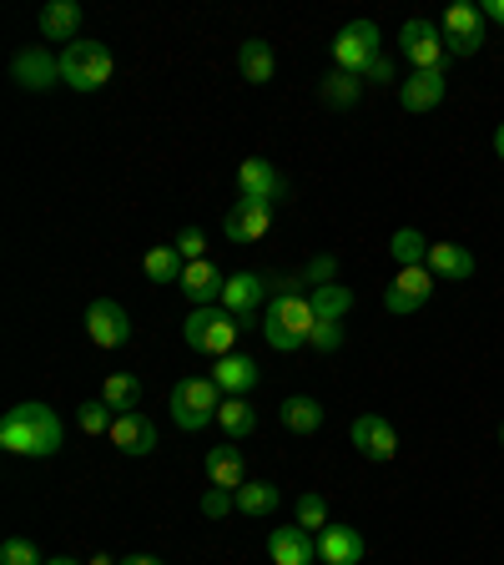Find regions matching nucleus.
I'll return each instance as SVG.
<instances>
[{
	"instance_id": "nucleus-1",
	"label": "nucleus",
	"mask_w": 504,
	"mask_h": 565,
	"mask_svg": "<svg viewBox=\"0 0 504 565\" xmlns=\"http://www.w3.org/2000/svg\"><path fill=\"white\" fill-rule=\"evenodd\" d=\"M66 439V424L51 404L31 399V404H11V409L0 414V449H11V455H31V459H51Z\"/></svg>"
},
{
	"instance_id": "nucleus-2",
	"label": "nucleus",
	"mask_w": 504,
	"mask_h": 565,
	"mask_svg": "<svg viewBox=\"0 0 504 565\" xmlns=\"http://www.w3.org/2000/svg\"><path fill=\"white\" fill-rule=\"evenodd\" d=\"M313 303L308 294H272L268 313H262V339L278 353H298L308 339H313Z\"/></svg>"
},
{
	"instance_id": "nucleus-3",
	"label": "nucleus",
	"mask_w": 504,
	"mask_h": 565,
	"mask_svg": "<svg viewBox=\"0 0 504 565\" xmlns=\"http://www.w3.org/2000/svg\"><path fill=\"white\" fill-rule=\"evenodd\" d=\"M223 399H227V394L212 384V379H182V384H172V399H167V409H172L176 429L197 435V429H207V424L217 419Z\"/></svg>"
},
{
	"instance_id": "nucleus-4",
	"label": "nucleus",
	"mask_w": 504,
	"mask_h": 565,
	"mask_svg": "<svg viewBox=\"0 0 504 565\" xmlns=\"http://www.w3.org/2000/svg\"><path fill=\"white\" fill-rule=\"evenodd\" d=\"M111 71H117V61H111V51L101 41H71L61 51V82L71 92H101L111 82Z\"/></svg>"
},
{
	"instance_id": "nucleus-5",
	"label": "nucleus",
	"mask_w": 504,
	"mask_h": 565,
	"mask_svg": "<svg viewBox=\"0 0 504 565\" xmlns=\"http://www.w3.org/2000/svg\"><path fill=\"white\" fill-rule=\"evenodd\" d=\"M237 333H243V323H237L227 308H192V318L182 323V339H187V349L197 353H212V359H227V353H237Z\"/></svg>"
},
{
	"instance_id": "nucleus-6",
	"label": "nucleus",
	"mask_w": 504,
	"mask_h": 565,
	"mask_svg": "<svg viewBox=\"0 0 504 565\" xmlns=\"http://www.w3.org/2000/svg\"><path fill=\"white\" fill-rule=\"evenodd\" d=\"M439 35H444L449 56H459V61L480 56V46H484V11H480V6H470V0H459V6H449V11H444Z\"/></svg>"
},
{
	"instance_id": "nucleus-7",
	"label": "nucleus",
	"mask_w": 504,
	"mask_h": 565,
	"mask_svg": "<svg viewBox=\"0 0 504 565\" xmlns=\"http://www.w3.org/2000/svg\"><path fill=\"white\" fill-rule=\"evenodd\" d=\"M378 56H384V51H378L374 21H348L339 31V41H333V61H339V71H348V76H364Z\"/></svg>"
},
{
	"instance_id": "nucleus-8",
	"label": "nucleus",
	"mask_w": 504,
	"mask_h": 565,
	"mask_svg": "<svg viewBox=\"0 0 504 565\" xmlns=\"http://www.w3.org/2000/svg\"><path fill=\"white\" fill-rule=\"evenodd\" d=\"M399 51L414 61V71H444V35L435 21H409L399 31Z\"/></svg>"
},
{
	"instance_id": "nucleus-9",
	"label": "nucleus",
	"mask_w": 504,
	"mask_h": 565,
	"mask_svg": "<svg viewBox=\"0 0 504 565\" xmlns=\"http://www.w3.org/2000/svg\"><path fill=\"white\" fill-rule=\"evenodd\" d=\"M435 298V273L429 268H399L394 282L384 288V308L388 313H419Z\"/></svg>"
},
{
	"instance_id": "nucleus-10",
	"label": "nucleus",
	"mask_w": 504,
	"mask_h": 565,
	"mask_svg": "<svg viewBox=\"0 0 504 565\" xmlns=\"http://www.w3.org/2000/svg\"><path fill=\"white\" fill-rule=\"evenodd\" d=\"M268 294H272V282L262 278V273H233L227 288H223V308L247 329V323L258 318V308L268 303Z\"/></svg>"
},
{
	"instance_id": "nucleus-11",
	"label": "nucleus",
	"mask_w": 504,
	"mask_h": 565,
	"mask_svg": "<svg viewBox=\"0 0 504 565\" xmlns=\"http://www.w3.org/2000/svg\"><path fill=\"white\" fill-rule=\"evenodd\" d=\"M353 449L374 465H388V459L399 455V429L384 419V414H358L353 419Z\"/></svg>"
},
{
	"instance_id": "nucleus-12",
	"label": "nucleus",
	"mask_w": 504,
	"mask_h": 565,
	"mask_svg": "<svg viewBox=\"0 0 504 565\" xmlns=\"http://www.w3.org/2000/svg\"><path fill=\"white\" fill-rule=\"evenodd\" d=\"M86 333H92L96 349H121V343L131 339L127 308H121L117 298H96V303L86 308Z\"/></svg>"
},
{
	"instance_id": "nucleus-13",
	"label": "nucleus",
	"mask_w": 504,
	"mask_h": 565,
	"mask_svg": "<svg viewBox=\"0 0 504 565\" xmlns=\"http://www.w3.org/2000/svg\"><path fill=\"white\" fill-rule=\"evenodd\" d=\"M11 76L25 92H51V86L61 82V56H51L46 46H25V51H15Z\"/></svg>"
},
{
	"instance_id": "nucleus-14",
	"label": "nucleus",
	"mask_w": 504,
	"mask_h": 565,
	"mask_svg": "<svg viewBox=\"0 0 504 565\" xmlns=\"http://www.w3.org/2000/svg\"><path fill=\"white\" fill-rule=\"evenodd\" d=\"M282 192H288V182H282V172L272 162H262V157H247L243 167H237V198L247 202H278Z\"/></svg>"
},
{
	"instance_id": "nucleus-15",
	"label": "nucleus",
	"mask_w": 504,
	"mask_h": 565,
	"mask_svg": "<svg viewBox=\"0 0 504 565\" xmlns=\"http://www.w3.org/2000/svg\"><path fill=\"white\" fill-rule=\"evenodd\" d=\"M268 227H272V207H268V202L237 198L233 207H227V217H223L227 243H258V237H268Z\"/></svg>"
},
{
	"instance_id": "nucleus-16",
	"label": "nucleus",
	"mask_w": 504,
	"mask_h": 565,
	"mask_svg": "<svg viewBox=\"0 0 504 565\" xmlns=\"http://www.w3.org/2000/svg\"><path fill=\"white\" fill-rule=\"evenodd\" d=\"M272 565H313L318 561V535L303 525H272L268 535Z\"/></svg>"
},
{
	"instance_id": "nucleus-17",
	"label": "nucleus",
	"mask_w": 504,
	"mask_h": 565,
	"mask_svg": "<svg viewBox=\"0 0 504 565\" xmlns=\"http://www.w3.org/2000/svg\"><path fill=\"white\" fill-rule=\"evenodd\" d=\"M111 445H117L121 455H131V459L152 455V449H157V424H152V414H141V409L117 414V424H111Z\"/></svg>"
},
{
	"instance_id": "nucleus-18",
	"label": "nucleus",
	"mask_w": 504,
	"mask_h": 565,
	"mask_svg": "<svg viewBox=\"0 0 504 565\" xmlns=\"http://www.w3.org/2000/svg\"><path fill=\"white\" fill-rule=\"evenodd\" d=\"M364 535L353 525H323L318 530V561L323 565H358L364 561Z\"/></svg>"
},
{
	"instance_id": "nucleus-19",
	"label": "nucleus",
	"mask_w": 504,
	"mask_h": 565,
	"mask_svg": "<svg viewBox=\"0 0 504 565\" xmlns=\"http://www.w3.org/2000/svg\"><path fill=\"white\" fill-rule=\"evenodd\" d=\"M207 379L223 388L227 399H247V394L258 388V364H253L247 353H227V359H217V364H212Z\"/></svg>"
},
{
	"instance_id": "nucleus-20",
	"label": "nucleus",
	"mask_w": 504,
	"mask_h": 565,
	"mask_svg": "<svg viewBox=\"0 0 504 565\" xmlns=\"http://www.w3.org/2000/svg\"><path fill=\"white\" fill-rule=\"evenodd\" d=\"M176 288H182V294H187L197 308H212V298H223V288H227V273L217 268V263L197 258V263H187V268H182V282H176Z\"/></svg>"
},
{
	"instance_id": "nucleus-21",
	"label": "nucleus",
	"mask_w": 504,
	"mask_h": 565,
	"mask_svg": "<svg viewBox=\"0 0 504 565\" xmlns=\"http://www.w3.org/2000/svg\"><path fill=\"white\" fill-rule=\"evenodd\" d=\"M444 92H449L444 71H414L409 82H399V106L404 111H435L444 102Z\"/></svg>"
},
{
	"instance_id": "nucleus-22",
	"label": "nucleus",
	"mask_w": 504,
	"mask_h": 565,
	"mask_svg": "<svg viewBox=\"0 0 504 565\" xmlns=\"http://www.w3.org/2000/svg\"><path fill=\"white\" fill-rule=\"evenodd\" d=\"M35 25H41V35L46 41H76V31H82V6L76 0H51V6H41V15H35Z\"/></svg>"
},
{
	"instance_id": "nucleus-23",
	"label": "nucleus",
	"mask_w": 504,
	"mask_h": 565,
	"mask_svg": "<svg viewBox=\"0 0 504 565\" xmlns=\"http://www.w3.org/2000/svg\"><path fill=\"white\" fill-rule=\"evenodd\" d=\"M423 268L435 273V278L464 282V278H474V253L459 243H429V263H423Z\"/></svg>"
},
{
	"instance_id": "nucleus-24",
	"label": "nucleus",
	"mask_w": 504,
	"mask_h": 565,
	"mask_svg": "<svg viewBox=\"0 0 504 565\" xmlns=\"http://www.w3.org/2000/svg\"><path fill=\"white\" fill-rule=\"evenodd\" d=\"M202 465H207V480L223 484V490H243L247 484V465H243V449L237 445H212Z\"/></svg>"
},
{
	"instance_id": "nucleus-25",
	"label": "nucleus",
	"mask_w": 504,
	"mask_h": 565,
	"mask_svg": "<svg viewBox=\"0 0 504 565\" xmlns=\"http://www.w3.org/2000/svg\"><path fill=\"white\" fill-rule=\"evenodd\" d=\"M308 303H313L318 323H343V318L353 313V288L348 282H323V288L308 294Z\"/></svg>"
},
{
	"instance_id": "nucleus-26",
	"label": "nucleus",
	"mask_w": 504,
	"mask_h": 565,
	"mask_svg": "<svg viewBox=\"0 0 504 565\" xmlns=\"http://www.w3.org/2000/svg\"><path fill=\"white\" fill-rule=\"evenodd\" d=\"M278 505H282V490L272 480H247L237 490V515H247V520H272Z\"/></svg>"
},
{
	"instance_id": "nucleus-27",
	"label": "nucleus",
	"mask_w": 504,
	"mask_h": 565,
	"mask_svg": "<svg viewBox=\"0 0 504 565\" xmlns=\"http://www.w3.org/2000/svg\"><path fill=\"white\" fill-rule=\"evenodd\" d=\"M237 66H243V82L268 86L272 71H278V61H272V46H268V41H243V46H237Z\"/></svg>"
},
{
	"instance_id": "nucleus-28",
	"label": "nucleus",
	"mask_w": 504,
	"mask_h": 565,
	"mask_svg": "<svg viewBox=\"0 0 504 565\" xmlns=\"http://www.w3.org/2000/svg\"><path fill=\"white\" fill-rule=\"evenodd\" d=\"M278 419L293 429V435H313V429H323V404L308 399V394H293V399L278 404Z\"/></svg>"
},
{
	"instance_id": "nucleus-29",
	"label": "nucleus",
	"mask_w": 504,
	"mask_h": 565,
	"mask_svg": "<svg viewBox=\"0 0 504 565\" xmlns=\"http://www.w3.org/2000/svg\"><path fill=\"white\" fill-rule=\"evenodd\" d=\"M388 253H394L399 268H423V263H429V237H423L419 227H399L394 243H388Z\"/></svg>"
},
{
	"instance_id": "nucleus-30",
	"label": "nucleus",
	"mask_w": 504,
	"mask_h": 565,
	"mask_svg": "<svg viewBox=\"0 0 504 565\" xmlns=\"http://www.w3.org/2000/svg\"><path fill=\"white\" fill-rule=\"evenodd\" d=\"M141 268H147V278H152V282H182L187 258L176 253V243H167V247H152V253L141 258Z\"/></svg>"
},
{
	"instance_id": "nucleus-31",
	"label": "nucleus",
	"mask_w": 504,
	"mask_h": 565,
	"mask_svg": "<svg viewBox=\"0 0 504 565\" xmlns=\"http://www.w3.org/2000/svg\"><path fill=\"white\" fill-rule=\"evenodd\" d=\"M101 399L111 404L117 414H131V409L141 404V379H137V374H111V379L101 384Z\"/></svg>"
},
{
	"instance_id": "nucleus-32",
	"label": "nucleus",
	"mask_w": 504,
	"mask_h": 565,
	"mask_svg": "<svg viewBox=\"0 0 504 565\" xmlns=\"http://www.w3.org/2000/svg\"><path fill=\"white\" fill-rule=\"evenodd\" d=\"M217 424L227 429V439H247L253 429H258V409L247 399H223V409H217Z\"/></svg>"
},
{
	"instance_id": "nucleus-33",
	"label": "nucleus",
	"mask_w": 504,
	"mask_h": 565,
	"mask_svg": "<svg viewBox=\"0 0 504 565\" xmlns=\"http://www.w3.org/2000/svg\"><path fill=\"white\" fill-rule=\"evenodd\" d=\"M358 96H364V76H348V71H329V76H323V102L329 106L348 111Z\"/></svg>"
},
{
	"instance_id": "nucleus-34",
	"label": "nucleus",
	"mask_w": 504,
	"mask_h": 565,
	"mask_svg": "<svg viewBox=\"0 0 504 565\" xmlns=\"http://www.w3.org/2000/svg\"><path fill=\"white\" fill-rule=\"evenodd\" d=\"M76 424H82V435H111L117 409L106 399H86V404H76Z\"/></svg>"
},
{
	"instance_id": "nucleus-35",
	"label": "nucleus",
	"mask_w": 504,
	"mask_h": 565,
	"mask_svg": "<svg viewBox=\"0 0 504 565\" xmlns=\"http://www.w3.org/2000/svg\"><path fill=\"white\" fill-rule=\"evenodd\" d=\"M298 525L303 530H323L329 525V500H323V494H298Z\"/></svg>"
},
{
	"instance_id": "nucleus-36",
	"label": "nucleus",
	"mask_w": 504,
	"mask_h": 565,
	"mask_svg": "<svg viewBox=\"0 0 504 565\" xmlns=\"http://www.w3.org/2000/svg\"><path fill=\"white\" fill-rule=\"evenodd\" d=\"M202 515H207V520H223V515H233V510H237V490H223V484H212V490L207 494H202Z\"/></svg>"
},
{
	"instance_id": "nucleus-37",
	"label": "nucleus",
	"mask_w": 504,
	"mask_h": 565,
	"mask_svg": "<svg viewBox=\"0 0 504 565\" xmlns=\"http://www.w3.org/2000/svg\"><path fill=\"white\" fill-rule=\"evenodd\" d=\"M0 565H46V561H41V551H35L31 541H21V535H11V541L0 545Z\"/></svg>"
},
{
	"instance_id": "nucleus-38",
	"label": "nucleus",
	"mask_w": 504,
	"mask_h": 565,
	"mask_svg": "<svg viewBox=\"0 0 504 565\" xmlns=\"http://www.w3.org/2000/svg\"><path fill=\"white\" fill-rule=\"evenodd\" d=\"M176 253H182L187 263L207 258V237H202V227H182V233H176Z\"/></svg>"
},
{
	"instance_id": "nucleus-39",
	"label": "nucleus",
	"mask_w": 504,
	"mask_h": 565,
	"mask_svg": "<svg viewBox=\"0 0 504 565\" xmlns=\"http://www.w3.org/2000/svg\"><path fill=\"white\" fill-rule=\"evenodd\" d=\"M313 343L318 353H339L343 349V323H313Z\"/></svg>"
},
{
	"instance_id": "nucleus-40",
	"label": "nucleus",
	"mask_w": 504,
	"mask_h": 565,
	"mask_svg": "<svg viewBox=\"0 0 504 565\" xmlns=\"http://www.w3.org/2000/svg\"><path fill=\"white\" fill-rule=\"evenodd\" d=\"M333 273H339V263L329 258V253H323V258H313L303 268V282H313V288H323V282H333Z\"/></svg>"
},
{
	"instance_id": "nucleus-41",
	"label": "nucleus",
	"mask_w": 504,
	"mask_h": 565,
	"mask_svg": "<svg viewBox=\"0 0 504 565\" xmlns=\"http://www.w3.org/2000/svg\"><path fill=\"white\" fill-rule=\"evenodd\" d=\"M364 82H374V86H394V82H399V76H394V61H388V56H378L374 66L364 71Z\"/></svg>"
},
{
	"instance_id": "nucleus-42",
	"label": "nucleus",
	"mask_w": 504,
	"mask_h": 565,
	"mask_svg": "<svg viewBox=\"0 0 504 565\" xmlns=\"http://www.w3.org/2000/svg\"><path fill=\"white\" fill-rule=\"evenodd\" d=\"M480 11H484V15H490V21H500V25H504V0H484Z\"/></svg>"
},
{
	"instance_id": "nucleus-43",
	"label": "nucleus",
	"mask_w": 504,
	"mask_h": 565,
	"mask_svg": "<svg viewBox=\"0 0 504 565\" xmlns=\"http://www.w3.org/2000/svg\"><path fill=\"white\" fill-rule=\"evenodd\" d=\"M117 565H162V561H157V555H121Z\"/></svg>"
},
{
	"instance_id": "nucleus-44",
	"label": "nucleus",
	"mask_w": 504,
	"mask_h": 565,
	"mask_svg": "<svg viewBox=\"0 0 504 565\" xmlns=\"http://www.w3.org/2000/svg\"><path fill=\"white\" fill-rule=\"evenodd\" d=\"M494 152H500V162H504V121H500V131H494Z\"/></svg>"
},
{
	"instance_id": "nucleus-45",
	"label": "nucleus",
	"mask_w": 504,
	"mask_h": 565,
	"mask_svg": "<svg viewBox=\"0 0 504 565\" xmlns=\"http://www.w3.org/2000/svg\"><path fill=\"white\" fill-rule=\"evenodd\" d=\"M46 565H82V561H71V555H56V561H46Z\"/></svg>"
},
{
	"instance_id": "nucleus-46",
	"label": "nucleus",
	"mask_w": 504,
	"mask_h": 565,
	"mask_svg": "<svg viewBox=\"0 0 504 565\" xmlns=\"http://www.w3.org/2000/svg\"><path fill=\"white\" fill-rule=\"evenodd\" d=\"M86 565H117V561H106V555H96V561H86Z\"/></svg>"
},
{
	"instance_id": "nucleus-47",
	"label": "nucleus",
	"mask_w": 504,
	"mask_h": 565,
	"mask_svg": "<svg viewBox=\"0 0 504 565\" xmlns=\"http://www.w3.org/2000/svg\"><path fill=\"white\" fill-rule=\"evenodd\" d=\"M500 445H504V424H500Z\"/></svg>"
}]
</instances>
